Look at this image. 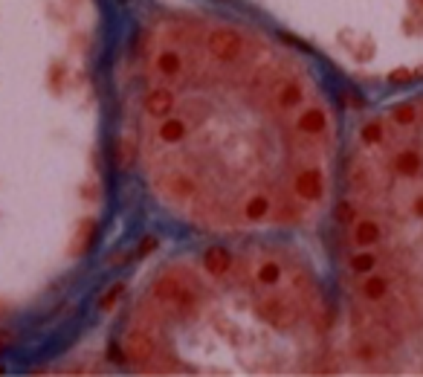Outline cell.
<instances>
[{
    "label": "cell",
    "mask_w": 423,
    "mask_h": 377,
    "mask_svg": "<svg viewBox=\"0 0 423 377\" xmlns=\"http://www.w3.org/2000/svg\"><path fill=\"white\" fill-rule=\"evenodd\" d=\"M151 293H154L157 302L171 308L180 317H192L197 310V284L189 282V279H180L177 273H168V276L157 279Z\"/></svg>",
    "instance_id": "cell-1"
},
{
    "label": "cell",
    "mask_w": 423,
    "mask_h": 377,
    "mask_svg": "<svg viewBox=\"0 0 423 377\" xmlns=\"http://www.w3.org/2000/svg\"><path fill=\"white\" fill-rule=\"evenodd\" d=\"M258 317L284 331V328H290V325H296L299 308L284 296H267V299H261L258 302Z\"/></svg>",
    "instance_id": "cell-2"
},
{
    "label": "cell",
    "mask_w": 423,
    "mask_h": 377,
    "mask_svg": "<svg viewBox=\"0 0 423 377\" xmlns=\"http://www.w3.org/2000/svg\"><path fill=\"white\" fill-rule=\"evenodd\" d=\"M157 186H160V192L171 201H192L197 194V180L186 172H165L157 180Z\"/></svg>",
    "instance_id": "cell-3"
},
{
    "label": "cell",
    "mask_w": 423,
    "mask_h": 377,
    "mask_svg": "<svg viewBox=\"0 0 423 377\" xmlns=\"http://www.w3.org/2000/svg\"><path fill=\"white\" fill-rule=\"evenodd\" d=\"M241 35H238L235 30H215L209 35V53L215 56L218 61H235L238 56H241Z\"/></svg>",
    "instance_id": "cell-4"
},
{
    "label": "cell",
    "mask_w": 423,
    "mask_h": 377,
    "mask_svg": "<svg viewBox=\"0 0 423 377\" xmlns=\"http://www.w3.org/2000/svg\"><path fill=\"white\" fill-rule=\"evenodd\" d=\"M122 351H125V363H134V366H142L154 357V336L145 331H130L122 340Z\"/></svg>",
    "instance_id": "cell-5"
},
{
    "label": "cell",
    "mask_w": 423,
    "mask_h": 377,
    "mask_svg": "<svg viewBox=\"0 0 423 377\" xmlns=\"http://www.w3.org/2000/svg\"><path fill=\"white\" fill-rule=\"evenodd\" d=\"M96 241V218H82L78 227L73 232V241H70V255L73 258H82L84 253H90V247Z\"/></svg>",
    "instance_id": "cell-6"
},
{
    "label": "cell",
    "mask_w": 423,
    "mask_h": 377,
    "mask_svg": "<svg viewBox=\"0 0 423 377\" xmlns=\"http://www.w3.org/2000/svg\"><path fill=\"white\" fill-rule=\"evenodd\" d=\"M203 267H206L209 276L223 279L232 270V255H229V250H227V247H220V244L209 247V250L203 253Z\"/></svg>",
    "instance_id": "cell-7"
},
{
    "label": "cell",
    "mask_w": 423,
    "mask_h": 377,
    "mask_svg": "<svg viewBox=\"0 0 423 377\" xmlns=\"http://www.w3.org/2000/svg\"><path fill=\"white\" fill-rule=\"evenodd\" d=\"M296 194L301 201H319L322 198V174L316 168H308L296 177Z\"/></svg>",
    "instance_id": "cell-8"
},
{
    "label": "cell",
    "mask_w": 423,
    "mask_h": 377,
    "mask_svg": "<svg viewBox=\"0 0 423 377\" xmlns=\"http://www.w3.org/2000/svg\"><path fill=\"white\" fill-rule=\"evenodd\" d=\"M171 108H174V96H171V90H165V87H157L145 96V111L151 116H165V113H171Z\"/></svg>",
    "instance_id": "cell-9"
},
{
    "label": "cell",
    "mask_w": 423,
    "mask_h": 377,
    "mask_svg": "<svg viewBox=\"0 0 423 377\" xmlns=\"http://www.w3.org/2000/svg\"><path fill=\"white\" fill-rule=\"evenodd\" d=\"M380 241V224L371 218H365V220H356L354 224V244L356 247H371Z\"/></svg>",
    "instance_id": "cell-10"
},
{
    "label": "cell",
    "mask_w": 423,
    "mask_h": 377,
    "mask_svg": "<svg viewBox=\"0 0 423 377\" xmlns=\"http://www.w3.org/2000/svg\"><path fill=\"white\" fill-rule=\"evenodd\" d=\"M394 168H398L403 177H415L420 168H423V160H420L418 151H400L398 160H394Z\"/></svg>",
    "instance_id": "cell-11"
},
{
    "label": "cell",
    "mask_w": 423,
    "mask_h": 377,
    "mask_svg": "<svg viewBox=\"0 0 423 377\" xmlns=\"http://www.w3.org/2000/svg\"><path fill=\"white\" fill-rule=\"evenodd\" d=\"M299 131L305 134H322L325 131V113L319 108H310L299 116Z\"/></svg>",
    "instance_id": "cell-12"
},
{
    "label": "cell",
    "mask_w": 423,
    "mask_h": 377,
    "mask_svg": "<svg viewBox=\"0 0 423 377\" xmlns=\"http://www.w3.org/2000/svg\"><path fill=\"white\" fill-rule=\"evenodd\" d=\"M275 102H279V108H296L301 102V84L299 82H287L282 84L279 96H275Z\"/></svg>",
    "instance_id": "cell-13"
},
{
    "label": "cell",
    "mask_w": 423,
    "mask_h": 377,
    "mask_svg": "<svg viewBox=\"0 0 423 377\" xmlns=\"http://www.w3.org/2000/svg\"><path fill=\"white\" fill-rule=\"evenodd\" d=\"M267 212H270V198L267 194H253V198L247 201V206H244V215L249 220H261Z\"/></svg>",
    "instance_id": "cell-14"
},
{
    "label": "cell",
    "mask_w": 423,
    "mask_h": 377,
    "mask_svg": "<svg viewBox=\"0 0 423 377\" xmlns=\"http://www.w3.org/2000/svg\"><path fill=\"white\" fill-rule=\"evenodd\" d=\"M186 122L183 119H165L163 125H160V139L163 142H180L183 137H186Z\"/></svg>",
    "instance_id": "cell-15"
},
{
    "label": "cell",
    "mask_w": 423,
    "mask_h": 377,
    "mask_svg": "<svg viewBox=\"0 0 423 377\" xmlns=\"http://www.w3.org/2000/svg\"><path fill=\"white\" fill-rule=\"evenodd\" d=\"M363 293H365V299L377 302V299H382V296L389 293V282L382 279V276H368L365 284H363Z\"/></svg>",
    "instance_id": "cell-16"
},
{
    "label": "cell",
    "mask_w": 423,
    "mask_h": 377,
    "mask_svg": "<svg viewBox=\"0 0 423 377\" xmlns=\"http://www.w3.org/2000/svg\"><path fill=\"white\" fill-rule=\"evenodd\" d=\"M154 64H157V70H160L163 76H177L183 70V61H180L177 53H160Z\"/></svg>",
    "instance_id": "cell-17"
},
{
    "label": "cell",
    "mask_w": 423,
    "mask_h": 377,
    "mask_svg": "<svg viewBox=\"0 0 423 377\" xmlns=\"http://www.w3.org/2000/svg\"><path fill=\"white\" fill-rule=\"evenodd\" d=\"M134 160H137V142L130 139V137H125L122 142H119V168H130L134 165Z\"/></svg>",
    "instance_id": "cell-18"
},
{
    "label": "cell",
    "mask_w": 423,
    "mask_h": 377,
    "mask_svg": "<svg viewBox=\"0 0 423 377\" xmlns=\"http://www.w3.org/2000/svg\"><path fill=\"white\" fill-rule=\"evenodd\" d=\"M258 282L261 284H279V279H282V264H275V262H264L261 267H258Z\"/></svg>",
    "instance_id": "cell-19"
},
{
    "label": "cell",
    "mask_w": 423,
    "mask_h": 377,
    "mask_svg": "<svg viewBox=\"0 0 423 377\" xmlns=\"http://www.w3.org/2000/svg\"><path fill=\"white\" fill-rule=\"evenodd\" d=\"M122 290H125V282H116L113 288L102 296V302H99V310H102V314H111V310L116 308V302H119V296H122Z\"/></svg>",
    "instance_id": "cell-20"
},
{
    "label": "cell",
    "mask_w": 423,
    "mask_h": 377,
    "mask_svg": "<svg viewBox=\"0 0 423 377\" xmlns=\"http://www.w3.org/2000/svg\"><path fill=\"white\" fill-rule=\"evenodd\" d=\"M374 264H377V258H374L371 253H356V255L351 258V270H354V273H371Z\"/></svg>",
    "instance_id": "cell-21"
},
{
    "label": "cell",
    "mask_w": 423,
    "mask_h": 377,
    "mask_svg": "<svg viewBox=\"0 0 423 377\" xmlns=\"http://www.w3.org/2000/svg\"><path fill=\"white\" fill-rule=\"evenodd\" d=\"M49 84H52V93H61L64 90V84H67V67H64V64H52Z\"/></svg>",
    "instance_id": "cell-22"
},
{
    "label": "cell",
    "mask_w": 423,
    "mask_h": 377,
    "mask_svg": "<svg viewBox=\"0 0 423 377\" xmlns=\"http://www.w3.org/2000/svg\"><path fill=\"white\" fill-rule=\"evenodd\" d=\"M360 137H363V142H368V146H374V142L382 139V125H380V122H368V125H363Z\"/></svg>",
    "instance_id": "cell-23"
},
{
    "label": "cell",
    "mask_w": 423,
    "mask_h": 377,
    "mask_svg": "<svg viewBox=\"0 0 423 377\" xmlns=\"http://www.w3.org/2000/svg\"><path fill=\"white\" fill-rule=\"evenodd\" d=\"M394 122H398V125H412L415 122V108L412 105L394 108Z\"/></svg>",
    "instance_id": "cell-24"
},
{
    "label": "cell",
    "mask_w": 423,
    "mask_h": 377,
    "mask_svg": "<svg viewBox=\"0 0 423 377\" xmlns=\"http://www.w3.org/2000/svg\"><path fill=\"white\" fill-rule=\"evenodd\" d=\"M157 244H160V241H157V236H145L142 241H139V247H137V258H145V255H151L154 250H157Z\"/></svg>",
    "instance_id": "cell-25"
},
{
    "label": "cell",
    "mask_w": 423,
    "mask_h": 377,
    "mask_svg": "<svg viewBox=\"0 0 423 377\" xmlns=\"http://www.w3.org/2000/svg\"><path fill=\"white\" fill-rule=\"evenodd\" d=\"M409 79H412V70H406V67H398V70L389 73V82L391 84H400V82H409Z\"/></svg>",
    "instance_id": "cell-26"
},
{
    "label": "cell",
    "mask_w": 423,
    "mask_h": 377,
    "mask_svg": "<svg viewBox=\"0 0 423 377\" xmlns=\"http://www.w3.org/2000/svg\"><path fill=\"white\" fill-rule=\"evenodd\" d=\"M336 218L342 220V224H351V220H354V209H351L348 203H339L336 206Z\"/></svg>",
    "instance_id": "cell-27"
},
{
    "label": "cell",
    "mask_w": 423,
    "mask_h": 377,
    "mask_svg": "<svg viewBox=\"0 0 423 377\" xmlns=\"http://www.w3.org/2000/svg\"><path fill=\"white\" fill-rule=\"evenodd\" d=\"M342 102H348V105H351L354 111H360V108H365V102H363V96H356V93H342Z\"/></svg>",
    "instance_id": "cell-28"
},
{
    "label": "cell",
    "mask_w": 423,
    "mask_h": 377,
    "mask_svg": "<svg viewBox=\"0 0 423 377\" xmlns=\"http://www.w3.org/2000/svg\"><path fill=\"white\" fill-rule=\"evenodd\" d=\"M215 325H218V331H220L223 336H229V334H232V336H241V331H238V328H235V325H232V322L227 325V322H223V319H218Z\"/></svg>",
    "instance_id": "cell-29"
},
{
    "label": "cell",
    "mask_w": 423,
    "mask_h": 377,
    "mask_svg": "<svg viewBox=\"0 0 423 377\" xmlns=\"http://www.w3.org/2000/svg\"><path fill=\"white\" fill-rule=\"evenodd\" d=\"M415 215L423 218V194H420V198H415Z\"/></svg>",
    "instance_id": "cell-30"
},
{
    "label": "cell",
    "mask_w": 423,
    "mask_h": 377,
    "mask_svg": "<svg viewBox=\"0 0 423 377\" xmlns=\"http://www.w3.org/2000/svg\"><path fill=\"white\" fill-rule=\"evenodd\" d=\"M9 340H12V334H6V331H0V351H3V348L9 345Z\"/></svg>",
    "instance_id": "cell-31"
},
{
    "label": "cell",
    "mask_w": 423,
    "mask_h": 377,
    "mask_svg": "<svg viewBox=\"0 0 423 377\" xmlns=\"http://www.w3.org/2000/svg\"><path fill=\"white\" fill-rule=\"evenodd\" d=\"M418 3H420V6H423V0H418Z\"/></svg>",
    "instance_id": "cell-32"
}]
</instances>
